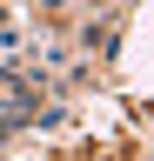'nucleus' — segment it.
<instances>
[{
  "instance_id": "f257e3e1",
  "label": "nucleus",
  "mask_w": 154,
  "mask_h": 161,
  "mask_svg": "<svg viewBox=\"0 0 154 161\" xmlns=\"http://www.w3.org/2000/svg\"><path fill=\"white\" fill-rule=\"evenodd\" d=\"M40 7H54V0H40Z\"/></svg>"
}]
</instances>
